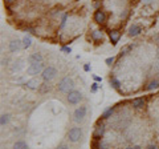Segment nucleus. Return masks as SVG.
I'll return each mask as SVG.
<instances>
[{"instance_id":"obj_17","label":"nucleus","mask_w":159,"mask_h":149,"mask_svg":"<svg viewBox=\"0 0 159 149\" xmlns=\"http://www.w3.org/2000/svg\"><path fill=\"white\" fill-rule=\"evenodd\" d=\"M90 36H92L93 40H95V41H100V40H102V32H101V31H93Z\"/></svg>"},{"instance_id":"obj_16","label":"nucleus","mask_w":159,"mask_h":149,"mask_svg":"<svg viewBox=\"0 0 159 149\" xmlns=\"http://www.w3.org/2000/svg\"><path fill=\"white\" fill-rule=\"evenodd\" d=\"M113 113H114V108H113V106H110V108H107L105 112H103V114H102V119H103V120H107V119H110V117L113 116Z\"/></svg>"},{"instance_id":"obj_33","label":"nucleus","mask_w":159,"mask_h":149,"mask_svg":"<svg viewBox=\"0 0 159 149\" xmlns=\"http://www.w3.org/2000/svg\"><path fill=\"white\" fill-rule=\"evenodd\" d=\"M148 149H159V148H158V146H155V145H150V146H148Z\"/></svg>"},{"instance_id":"obj_26","label":"nucleus","mask_w":159,"mask_h":149,"mask_svg":"<svg viewBox=\"0 0 159 149\" xmlns=\"http://www.w3.org/2000/svg\"><path fill=\"white\" fill-rule=\"evenodd\" d=\"M105 63L107 64V65H111V64L114 63V57H113V56H111V57H107V59L105 60Z\"/></svg>"},{"instance_id":"obj_13","label":"nucleus","mask_w":159,"mask_h":149,"mask_svg":"<svg viewBox=\"0 0 159 149\" xmlns=\"http://www.w3.org/2000/svg\"><path fill=\"white\" fill-rule=\"evenodd\" d=\"M28 61L31 64H36V63H41L42 61V57L40 53H32L31 56L28 57Z\"/></svg>"},{"instance_id":"obj_23","label":"nucleus","mask_w":159,"mask_h":149,"mask_svg":"<svg viewBox=\"0 0 159 149\" xmlns=\"http://www.w3.org/2000/svg\"><path fill=\"white\" fill-rule=\"evenodd\" d=\"M132 48V45H127V47H125L123 49H121V56H123V55H126L127 52H129L130 49Z\"/></svg>"},{"instance_id":"obj_14","label":"nucleus","mask_w":159,"mask_h":149,"mask_svg":"<svg viewBox=\"0 0 159 149\" xmlns=\"http://www.w3.org/2000/svg\"><path fill=\"white\" fill-rule=\"evenodd\" d=\"M25 85L29 89H37V88H40V81L37 79H32V80H29V81H26Z\"/></svg>"},{"instance_id":"obj_1","label":"nucleus","mask_w":159,"mask_h":149,"mask_svg":"<svg viewBox=\"0 0 159 149\" xmlns=\"http://www.w3.org/2000/svg\"><path fill=\"white\" fill-rule=\"evenodd\" d=\"M73 80L70 79V77H64L62 80H61L60 82H58V90L62 93H69L73 90Z\"/></svg>"},{"instance_id":"obj_2","label":"nucleus","mask_w":159,"mask_h":149,"mask_svg":"<svg viewBox=\"0 0 159 149\" xmlns=\"http://www.w3.org/2000/svg\"><path fill=\"white\" fill-rule=\"evenodd\" d=\"M82 137V130L81 128L78 127H73L69 129L68 132V138L70 142H77V141H80V138Z\"/></svg>"},{"instance_id":"obj_22","label":"nucleus","mask_w":159,"mask_h":149,"mask_svg":"<svg viewBox=\"0 0 159 149\" xmlns=\"http://www.w3.org/2000/svg\"><path fill=\"white\" fill-rule=\"evenodd\" d=\"M159 87V81H156V80H154V81H150L147 85V89L151 90V89H155V88Z\"/></svg>"},{"instance_id":"obj_24","label":"nucleus","mask_w":159,"mask_h":149,"mask_svg":"<svg viewBox=\"0 0 159 149\" xmlns=\"http://www.w3.org/2000/svg\"><path fill=\"white\" fill-rule=\"evenodd\" d=\"M98 87H100V85L97 84V81H94V82H93V84H92V92H93V93H94V92H97Z\"/></svg>"},{"instance_id":"obj_28","label":"nucleus","mask_w":159,"mask_h":149,"mask_svg":"<svg viewBox=\"0 0 159 149\" xmlns=\"http://www.w3.org/2000/svg\"><path fill=\"white\" fill-rule=\"evenodd\" d=\"M90 69H92V68H90L89 64H85V65H84V71H85V72H89Z\"/></svg>"},{"instance_id":"obj_21","label":"nucleus","mask_w":159,"mask_h":149,"mask_svg":"<svg viewBox=\"0 0 159 149\" xmlns=\"http://www.w3.org/2000/svg\"><path fill=\"white\" fill-rule=\"evenodd\" d=\"M68 17H69V13H68V12L62 13V17H61V23H60V28H64V27H65Z\"/></svg>"},{"instance_id":"obj_31","label":"nucleus","mask_w":159,"mask_h":149,"mask_svg":"<svg viewBox=\"0 0 159 149\" xmlns=\"http://www.w3.org/2000/svg\"><path fill=\"white\" fill-rule=\"evenodd\" d=\"M57 149H69V148H68V146H66V145H60Z\"/></svg>"},{"instance_id":"obj_4","label":"nucleus","mask_w":159,"mask_h":149,"mask_svg":"<svg viewBox=\"0 0 159 149\" xmlns=\"http://www.w3.org/2000/svg\"><path fill=\"white\" fill-rule=\"evenodd\" d=\"M44 69H45V68H44V64H42V61H41V63L31 64V65L26 68V73L31 74V76H36V74L41 73Z\"/></svg>"},{"instance_id":"obj_10","label":"nucleus","mask_w":159,"mask_h":149,"mask_svg":"<svg viewBox=\"0 0 159 149\" xmlns=\"http://www.w3.org/2000/svg\"><path fill=\"white\" fill-rule=\"evenodd\" d=\"M140 32H142V27L138 25V24H132L129 28V36L135 37V36H138V35H140Z\"/></svg>"},{"instance_id":"obj_6","label":"nucleus","mask_w":159,"mask_h":149,"mask_svg":"<svg viewBox=\"0 0 159 149\" xmlns=\"http://www.w3.org/2000/svg\"><path fill=\"white\" fill-rule=\"evenodd\" d=\"M56 74H57V69L53 68V67H48L41 72V77L44 81H50L52 79L56 77Z\"/></svg>"},{"instance_id":"obj_18","label":"nucleus","mask_w":159,"mask_h":149,"mask_svg":"<svg viewBox=\"0 0 159 149\" xmlns=\"http://www.w3.org/2000/svg\"><path fill=\"white\" fill-rule=\"evenodd\" d=\"M110 84H111V87H113L114 89H117V90H118L119 88H121V81H119L118 79H115V77L110 79Z\"/></svg>"},{"instance_id":"obj_11","label":"nucleus","mask_w":159,"mask_h":149,"mask_svg":"<svg viewBox=\"0 0 159 149\" xmlns=\"http://www.w3.org/2000/svg\"><path fill=\"white\" fill-rule=\"evenodd\" d=\"M145 104H146V100L143 97H137L131 101V105L134 109H142L145 106Z\"/></svg>"},{"instance_id":"obj_12","label":"nucleus","mask_w":159,"mask_h":149,"mask_svg":"<svg viewBox=\"0 0 159 149\" xmlns=\"http://www.w3.org/2000/svg\"><path fill=\"white\" fill-rule=\"evenodd\" d=\"M109 37H110L111 44L115 45L119 41V39H121V32L119 31H111L110 33H109Z\"/></svg>"},{"instance_id":"obj_29","label":"nucleus","mask_w":159,"mask_h":149,"mask_svg":"<svg viewBox=\"0 0 159 149\" xmlns=\"http://www.w3.org/2000/svg\"><path fill=\"white\" fill-rule=\"evenodd\" d=\"M93 79H94V81H97V82H100L101 80H102L100 76H93Z\"/></svg>"},{"instance_id":"obj_30","label":"nucleus","mask_w":159,"mask_h":149,"mask_svg":"<svg viewBox=\"0 0 159 149\" xmlns=\"http://www.w3.org/2000/svg\"><path fill=\"white\" fill-rule=\"evenodd\" d=\"M126 149H142V148L138 146V145H135V146H129V148H126Z\"/></svg>"},{"instance_id":"obj_20","label":"nucleus","mask_w":159,"mask_h":149,"mask_svg":"<svg viewBox=\"0 0 159 149\" xmlns=\"http://www.w3.org/2000/svg\"><path fill=\"white\" fill-rule=\"evenodd\" d=\"M8 121H9V114H1V117H0V124H1V127L7 125Z\"/></svg>"},{"instance_id":"obj_8","label":"nucleus","mask_w":159,"mask_h":149,"mask_svg":"<svg viewBox=\"0 0 159 149\" xmlns=\"http://www.w3.org/2000/svg\"><path fill=\"white\" fill-rule=\"evenodd\" d=\"M94 21L97 24H102V23H105V20H106V13H105V11H102V9H97L94 12Z\"/></svg>"},{"instance_id":"obj_19","label":"nucleus","mask_w":159,"mask_h":149,"mask_svg":"<svg viewBox=\"0 0 159 149\" xmlns=\"http://www.w3.org/2000/svg\"><path fill=\"white\" fill-rule=\"evenodd\" d=\"M31 44H32V39H31V36H25L23 39V47L24 48H29L31 47Z\"/></svg>"},{"instance_id":"obj_27","label":"nucleus","mask_w":159,"mask_h":149,"mask_svg":"<svg viewBox=\"0 0 159 149\" xmlns=\"http://www.w3.org/2000/svg\"><path fill=\"white\" fill-rule=\"evenodd\" d=\"M26 32H31L32 35H36V33H37L36 29H34V28H26Z\"/></svg>"},{"instance_id":"obj_15","label":"nucleus","mask_w":159,"mask_h":149,"mask_svg":"<svg viewBox=\"0 0 159 149\" xmlns=\"http://www.w3.org/2000/svg\"><path fill=\"white\" fill-rule=\"evenodd\" d=\"M12 148H13V149H28V145H26L25 141L19 140V141H16V142L13 144Z\"/></svg>"},{"instance_id":"obj_9","label":"nucleus","mask_w":159,"mask_h":149,"mask_svg":"<svg viewBox=\"0 0 159 149\" xmlns=\"http://www.w3.org/2000/svg\"><path fill=\"white\" fill-rule=\"evenodd\" d=\"M21 48H24V47H23V41H20V40L16 39V40H12V41L9 43V51L12 53L19 52Z\"/></svg>"},{"instance_id":"obj_25","label":"nucleus","mask_w":159,"mask_h":149,"mask_svg":"<svg viewBox=\"0 0 159 149\" xmlns=\"http://www.w3.org/2000/svg\"><path fill=\"white\" fill-rule=\"evenodd\" d=\"M61 52L70 53V52H72V48H70V47H61Z\"/></svg>"},{"instance_id":"obj_3","label":"nucleus","mask_w":159,"mask_h":149,"mask_svg":"<svg viewBox=\"0 0 159 149\" xmlns=\"http://www.w3.org/2000/svg\"><path fill=\"white\" fill-rule=\"evenodd\" d=\"M105 130H106L105 125H103V122H101V120H100V121L97 122V125H95L94 130H93V138L100 141L101 138L103 137V135H105Z\"/></svg>"},{"instance_id":"obj_5","label":"nucleus","mask_w":159,"mask_h":149,"mask_svg":"<svg viewBox=\"0 0 159 149\" xmlns=\"http://www.w3.org/2000/svg\"><path fill=\"white\" fill-rule=\"evenodd\" d=\"M66 100H68L69 104H72V105H76V104H78L80 101L82 100V95H81V92H78V90H72V92L68 93V96H66Z\"/></svg>"},{"instance_id":"obj_32","label":"nucleus","mask_w":159,"mask_h":149,"mask_svg":"<svg viewBox=\"0 0 159 149\" xmlns=\"http://www.w3.org/2000/svg\"><path fill=\"white\" fill-rule=\"evenodd\" d=\"M13 1H15V0H4L5 4H11V3H13Z\"/></svg>"},{"instance_id":"obj_7","label":"nucleus","mask_w":159,"mask_h":149,"mask_svg":"<svg viewBox=\"0 0 159 149\" xmlns=\"http://www.w3.org/2000/svg\"><path fill=\"white\" fill-rule=\"evenodd\" d=\"M85 114H86V106H80V108H77L76 111H74V121H77V122L82 121Z\"/></svg>"}]
</instances>
